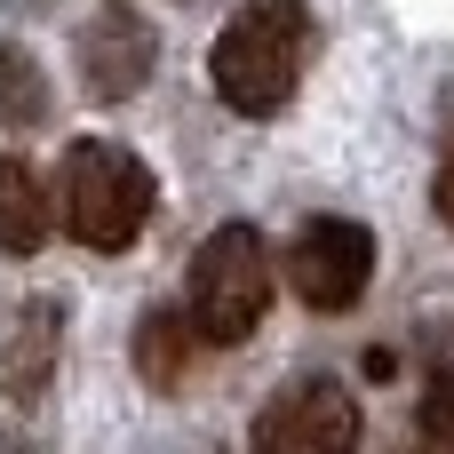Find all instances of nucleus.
Listing matches in <instances>:
<instances>
[{"instance_id": "obj_8", "label": "nucleus", "mask_w": 454, "mask_h": 454, "mask_svg": "<svg viewBox=\"0 0 454 454\" xmlns=\"http://www.w3.org/2000/svg\"><path fill=\"white\" fill-rule=\"evenodd\" d=\"M56 215H64V207L48 200V184L32 176V160L0 152V247H8V255H40V239H48Z\"/></svg>"}, {"instance_id": "obj_10", "label": "nucleus", "mask_w": 454, "mask_h": 454, "mask_svg": "<svg viewBox=\"0 0 454 454\" xmlns=\"http://www.w3.org/2000/svg\"><path fill=\"white\" fill-rule=\"evenodd\" d=\"M48 120V80L24 48H0V128H40Z\"/></svg>"}, {"instance_id": "obj_2", "label": "nucleus", "mask_w": 454, "mask_h": 454, "mask_svg": "<svg viewBox=\"0 0 454 454\" xmlns=\"http://www.w3.org/2000/svg\"><path fill=\"white\" fill-rule=\"evenodd\" d=\"M152 200H160V184H152V168H144L128 144L80 136V144L64 152V192H56V207H64V231H72L80 247H96V255L136 247L144 223H152Z\"/></svg>"}, {"instance_id": "obj_6", "label": "nucleus", "mask_w": 454, "mask_h": 454, "mask_svg": "<svg viewBox=\"0 0 454 454\" xmlns=\"http://www.w3.org/2000/svg\"><path fill=\"white\" fill-rule=\"evenodd\" d=\"M160 64V40L136 8H96L88 32H80V88L88 104H128Z\"/></svg>"}, {"instance_id": "obj_4", "label": "nucleus", "mask_w": 454, "mask_h": 454, "mask_svg": "<svg viewBox=\"0 0 454 454\" xmlns=\"http://www.w3.org/2000/svg\"><path fill=\"white\" fill-rule=\"evenodd\" d=\"M375 279V231L351 215H311L287 247V287L303 295V311H351Z\"/></svg>"}, {"instance_id": "obj_5", "label": "nucleus", "mask_w": 454, "mask_h": 454, "mask_svg": "<svg viewBox=\"0 0 454 454\" xmlns=\"http://www.w3.org/2000/svg\"><path fill=\"white\" fill-rule=\"evenodd\" d=\"M263 454H351L359 447V407L335 375H295L271 391V407L247 431Z\"/></svg>"}, {"instance_id": "obj_12", "label": "nucleus", "mask_w": 454, "mask_h": 454, "mask_svg": "<svg viewBox=\"0 0 454 454\" xmlns=\"http://www.w3.org/2000/svg\"><path fill=\"white\" fill-rule=\"evenodd\" d=\"M431 215L454 231V144H447V160H439V176H431Z\"/></svg>"}, {"instance_id": "obj_7", "label": "nucleus", "mask_w": 454, "mask_h": 454, "mask_svg": "<svg viewBox=\"0 0 454 454\" xmlns=\"http://www.w3.org/2000/svg\"><path fill=\"white\" fill-rule=\"evenodd\" d=\"M56 351H64V319H56V303H16L8 311V327H0V391L8 399H40L48 383H56Z\"/></svg>"}, {"instance_id": "obj_3", "label": "nucleus", "mask_w": 454, "mask_h": 454, "mask_svg": "<svg viewBox=\"0 0 454 454\" xmlns=\"http://www.w3.org/2000/svg\"><path fill=\"white\" fill-rule=\"evenodd\" d=\"M271 279H279V263H271L263 231L255 223H215L192 255V295L184 303H192L207 343H247L271 311Z\"/></svg>"}, {"instance_id": "obj_1", "label": "nucleus", "mask_w": 454, "mask_h": 454, "mask_svg": "<svg viewBox=\"0 0 454 454\" xmlns=\"http://www.w3.org/2000/svg\"><path fill=\"white\" fill-rule=\"evenodd\" d=\"M311 48H319V32H311L303 0H247L207 48V80H215L223 112L271 120V112L295 104V88L311 72Z\"/></svg>"}, {"instance_id": "obj_9", "label": "nucleus", "mask_w": 454, "mask_h": 454, "mask_svg": "<svg viewBox=\"0 0 454 454\" xmlns=\"http://www.w3.org/2000/svg\"><path fill=\"white\" fill-rule=\"evenodd\" d=\"M192 327L200 319H184V311H144V327H136V375L160 399H176L184 375H192Z\"/></svg>"}, {"instance_id": "obj_11", "label": "nucleus", "mask_w": 454, "mask_h": 454, "mask_svg": "<svg viewBox=\"0 0 454 454\" xmlns=\"http://www.w3.org/2000/svg\"><path fill=\"white\" fill-rule=\"evenodd\" d=\"M423 439H439V447H454V375L423 391Z\"/></svg>"}]
</instances>
